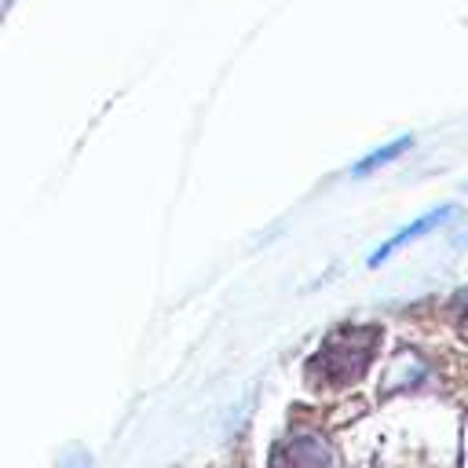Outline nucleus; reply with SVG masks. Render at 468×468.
<instances>
[{
    "label": "nucleus",
    "instance_id": "obj_1",
    "mask_svg": "<svg viewBox=\"0 0 468 468\" xmlns=\"http://www.w3.org/2000/svg\"><path fill=\"white\" fill-rule=\"evenodd\" d=\"M446 212H450V208H446V205H442V208H435V212H428V216H424V219H420V223H413V227H406V230H402V234H399V238H395V241H388V249H384V252H391V249H395V245H402V241H410V238H417V234H420V230H431V227H435V223H439V219H442V216H446Z\"/></svg>",
    "mask_w": 468,
    "mask_h": 468
}]
</instances>
